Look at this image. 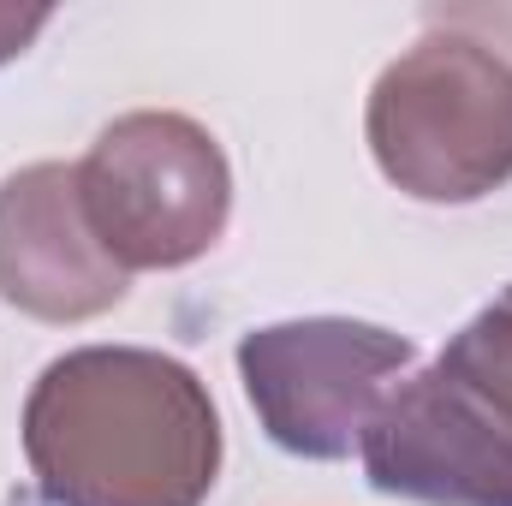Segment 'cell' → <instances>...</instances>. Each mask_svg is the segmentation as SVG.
Segmentation results:
<instances>
[{
    "mask_svg": "<svg viewBox=\"0 0 512 506\" xmlns=\"http://www.w3.org/2000/svg\"><path fill=\"white\" fill-rule=\"evenodd\" d=\"M0 298L42 322H84L126 298V268L84 221L78 167L36 161L0 185Z\"/></svg>",
    "mask_w": 512,
    "mask_h": 506,
    "instance_id": "6",
    "label": "cell"
},
{
    "mask_svg": "<svg viewBox=\"0 0 512 506\" xmlns=\"http://www.w3.org/2000/svg\"><path fill=\"white\" fill-rule=\"evenodd\" d=\"M78 203L120 268L197 262L233 209V173L209 131L185 114H126L78 161Z\"/></svg>",
    "mask_w": 512,
    "mask_h": 506,
    "instance_id": "4",
    "label": "cell"
},
{
    "mask_svg": "<svg viewBox=\"0 0 512 506\" xmlns=\"http://www.w3.org/2000/svg\"><path fill=\"white\" fill-rule=\"evenodd\" d=\"M405 364V334L352 316L274 322L239 340V376L256 417L268 441L298 459H346L387 399V381L405 376Z\"/></svg>",
    "mask_w": 512,
    "mask_h": 506,
    "instance_id": "5",
    "label": "cell"
},
{
    "mask_svg": "<svg viewBox=\"0 0 512 506\" xmlns=\"http://www.w3.org/2000/svg\"><path fill=\"white\" fill-rule=\"evenodd\" d=\"M24 459L54 506H203L221 471V417L179 358L84 346L30 387Z\"/></svg>",
    "mask_w": 512,
    "mask_h": 506,
    "instance_id": "1",
    "label": "cell"
},
{
    "mask_svg": "<svg viewBox=\"0 0 512 506\" xmlns=\"http://www.w3.org/2000/svg\"><path fill=\"white\" fill-rule=\"evenodd\" d=\"M48 24V6H0V60L24 54Z\"/></svg>",
    "mask_w": 512,
    "mask_h": 506,
    "instance_id": "7",
    "label": "cell"
},
{
    "mask_svg": "<svg viewBox=\"0 0 512 506\" xmlns=\"http://www.w3.org/2000/svg\"><path fill=\"white\" fill-rule=\"evenodd\" d=\"M370 489L417 506H512V286L370 417Z\"/></svg>",
    "mask_w": 512,
    "mask_h": 506,
    "instance_id": "2",
    "label": "cell"
},
{
    "mask_svg": "<svg viewBox=\"0 0 512 506\" xmlns=\"http://www.w3.org/2000/svg\"><path fill=\"white\" fill-rule=\"evenodd\" d=\"M370 149L423 203L489 197L512 179V66L477 36H423L376 78Z\"/></svg>",
    "mask_w": 512,
    "mask_h": 506,
    "instance_id": "3",
    "label": "cell"
}]
</instances>
